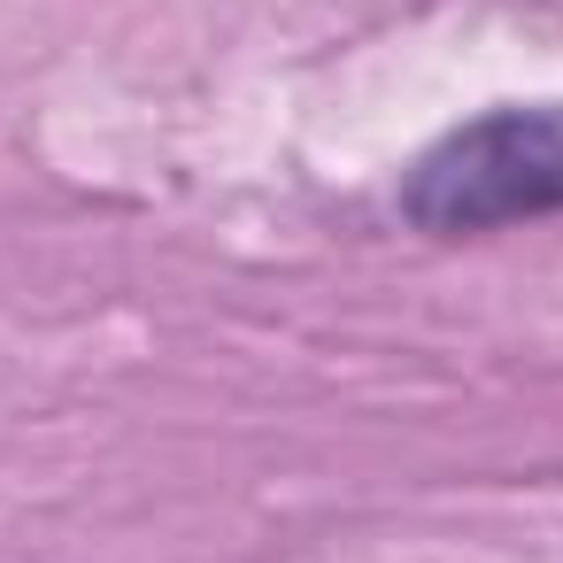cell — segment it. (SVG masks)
Returning a JSON list of instances; mask_svg holds the SVG:
<instances>
[{
    "label": "cell",
    "mask_w": 563,
    "mask_h": 563,
    "mask_svg": "<svg viewBox=\"0 0 563 563\" xmlns=\"http://www.w3.org/2000/svg\"><path fill=\"white\" fill-rule=\"evenodd\" d=\"M563 209V101L486 109L432 140L401 178V217L432 240H478Z\"/></svg>",
    "instance_id": "cell-1"
}]
</instances>
